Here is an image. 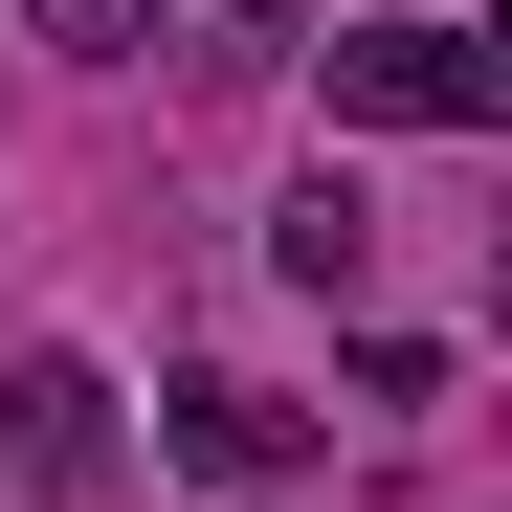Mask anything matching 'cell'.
Segmentation results:
<instances>
[{
    "instance_id": "6da1fadb",
    "label": "cell",
    "mask_w": 512,
    "mask_h": 512,
    "mask_svg": "<svg viewBox=\"0 0 512 512\" xmlns=\"http://www.w3.org/2000/svg\"><path fill=\"white\" fill-rule=\"evenodd\" d=\"M334 67V134H490L512 112V67L468 23H357V45H312Z\"/></svg>"
},
{
    "instance_id": "7a4b0ae2",
    "label": "cell",
    "mask_w": 512,
    "mask_h": 512,
    "mask_svg": "<svg viewBox=\"0 0 512 512\" xmlns=\"http://www.w3.org/2000/svg\"><path fill=\"white\" fill-rule=\"evenodd\" d=\"M312 446H334V423L268 401V379H179V401H156V468H201V490H245V512L312 490Z\"/></svg>"
},
{
    "instance_id": "3957f363",
    "label": "cell",
    "mask_w": 512,
    "mask_h": 512,
    "mask_svg": "<svg viewBox=\"0 0 512 512\" xmlns=\"http://www.w3.org/2000/svg\"><path fill=\"white\" fill-rule=\"evenodd\" d=\"M112 446H134V423H112V379L90 357H0V490H112Z\"/></svg>"
},
{
    "instance_id": "277c9868",
    "label": "cell",
    "mask_w": 512,
    "mask_h": 512,
    "mask_svg": "<svg viewBox=\"0 0 512 512\" xmlns=\"http://www.w3.org/2000/svg\"><path fill=\"white\" fill-rule=\"evenodd\" d=\"M179 45H201V90H268V67H312L290 0H179Z\"/></svg>"
},
{
    "instance_id": "5b68a950",
    "label": "cell",
    "mask_w": 512,
    "mask_h": 512,
    "mask_svg": "<svg viewBox=\"0 0 512 512\" xmlns=\"http://www.w3.org/2000/svg\"><path fill=\"white\" fill-rule=\"evenodd\" d=\"M268 268H290V290H357V268H379V201H357V179H312V201L268 223Z\"/></svg>"
},
{
    "instance_id": "8992f818",
    "label": "cell",
    "mask_w": 512,
    "mask_h": 512,
    "mask_svg": "<svg viewBox=\"0 0 512 512\" xmlns=\"http://www.w3.org/2000/svg\"><path fill=\"white\" fill-rule=\"evenodd\" d=\"M23 23H45L67 67H134V45H156V0H23Z\"/></svg>"
}]
</instances>
